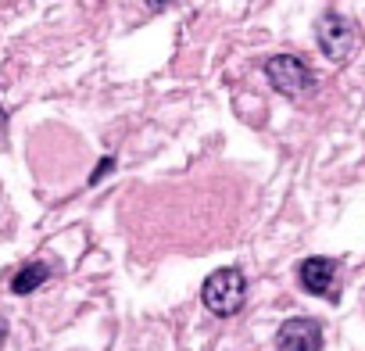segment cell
I'll use <instances>...</instances> for the list:
<instances>
[{"instance_id": "cell-1", "label": "cell", "mask_w": 365, "mask_h": 351, "mask_svg": "<svg viewBox=\"0 0 365 351\" xmlns=\"http://www.w3.org/2000/svg\"><path fill=\"white\" fill-rule=\"evenodd\" d=\"M244 297H247V280L240 269H215L205 287H201V301L212 315H237L244 308Z\"/></svg>"}, {"instance_id": "cell-2", "label": "cell", "mask_w": 365, "mask_h": 351, "mask_svg": "<svg viewBox=\"0 0 365 351\" xmlns=\"http://www.w3.org/2000/svg\"><path fill=\"white\" fill-rule=\"evenodd\" d=\"M315 36H319V51H322L329 61H336V65H344V61L354 54V47H358V33H354V26H351L344 15H336V11L319 15V22H315Z\"/></svg>"}, {"instance_id": "cell-3", "label": "cell", "mask_w": 365, "mask_h": 351, "mask_svg": "<svg viewBox=\"0 0 365 351\" xmlns=\"http://www.w3.org/2000/svg\"><path fill=\"white\" fill-rule=\"evenodd\" d=\"M265 79L272 83V90H279V93H287V97H304V93L315 90L312 68H308L301 58H294V54H276V58H269V61H265Z\"/></svg>"}, {"instance_id": "cell-4", "label": "cell", "mask_w": 365, "mask_h": 351, "mask_svg": "<svg viewBox=\"0 0 365 351\" xmlns=\"http://www.w3.org/2000/svg\"><path fill=\"white\" fill-rule=\"evenodd\" d=\"M276 351H322V326L315 319H287L276 333Z\"/></svg>"}, {"instance_id": "cell-5", "label": "cell", "mask_w": 365, "mask_h": 351, "mask_svg": "<svg viewBox=\"0 0 365 351\" xmlns=\"http://www.w3.org/2000/svg\"><path fill=\"white\" fill-rule=\"evenodd\" d=\"M301 287L308 294H319V297H333V283H336V262L333 258H304L301 269Z\"/></svg>"}, {"instance_id": "cell-6", "label": "cell", "mask_w": 365, "mask_h": 351, "mask_svg": "<svg viewBox=\"0 0 365 351\" xmlns=\"http://www.w3.org/2000/svg\"><path fill=\"white\" fill-rule=\"evenodd\" d=\"M47 276H51V269H47L43 262H33V265H26V269H19V273H15L11 290L26 297V294H33L36 287H43V283H47Z\"/></svg>"}, {"instance_id": "cell-7", "label": "cell", "mask_w": 365, "mask_h": 351, "mask_svg": "<svg viewBox=\"0 0 365 351\" xmlns=\"http://www.w3.org/2000/svg\"><path fill=\"white\" fill-rule=\"evenodd\" d=\"M111 168H115V158H104V161H101V165L93 168V176H90V183L97 187V183L104 180V172H111Z\"/></svg>"}, {"instance_id": "cell-8", "label": "cell", "mask_w": 365, "mask_h": 351, "mask_svg": "<svg viewBox=\"0 0 365 351\" xmlns=\"http://www.w3.org/2000/svg\"><path fill=\"white\" fill-rule=\"evenodd\" d=\"M4 340H8V322L0 319V344H4Z\"/></svg>"}]
</instances>
